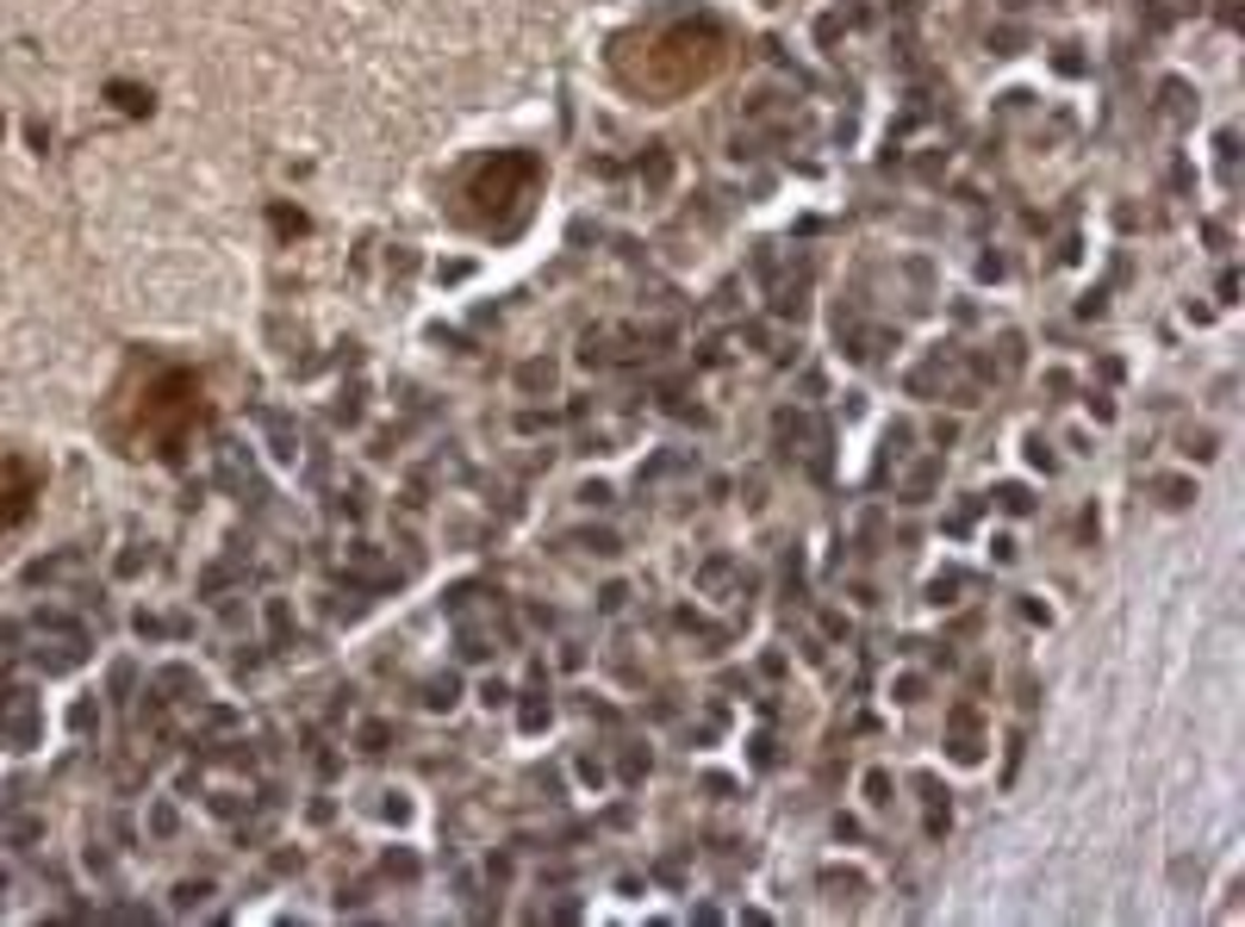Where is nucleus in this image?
<instances>
[{
    "label": "nucleus",
    "instance_id": "4",
    "mask_svg": "<svg viewBox=\"0 0 1245 927\" xmlns=\"http://www.w3.org/2000/svg\"><path fill=\"white\" fill-rule=\"evenodd\" d=\"M32 498H38V467L26 455H0V530L32 517Z\"/></svg>",
    "mask_w": 1245,
    "mask_h": 927
},
{
    "label": "nucleus",
    "instance_id": "6",
    "mask_svg": "<svg viewBox=\"0 0 1245 927\" xmlns=\"http://www.w3.org/2000/svg\"><path fill=\"white\" fill-rule=\"evenodd\" d=\"M274 231L293 236V231H305V219H300V212H287V205H274Z\"/></svg>",
    "mask_w": 1245,
    "mask_h": 927
},
{
    "label": "nucleus",
    "instance_id": "1",
    "mask_svg": "<svg viewBox=\"0 0 1245 927\" xmlns=\"http://www.w3.org/2000/svg\"><path fill=\"white\" fill-rule=\"evenodd\" d=\"M735 57V38H729L723 19L710 13H661L642 19L630 32H616L604 63H611V81L642 107H673V100H692L697 88L729 69Z\"/></svg>",
    "mask_w": 1245,
    "mask_h": 927
},
{
    "label": "nucleus",
    "instance_id": "3",
    "mask_svg": "<svg viewBox=\"0 0 1245 927\" xmlns=\"http://www.w3.org/2000/svg\"><path fill=\"white\" fill-rule=\"evenodd\" d=\"M542 188V162L530 150H499V157L473 162L468 181H461V212H468L480 231H511V224L530 212Z\"/></svg>",
    "mask_w": 1245,
    "mask_h": 927
},
{
    "label": "nucleus",
    "instance_id": "5",
    "mask_svg": "<svg viewBox=\"0 0 1245 927\" xmlns=\"http://www.w3.org/2000/svg\"><path fill=\"white\" fill-rule=\"evenodd\" d=\"M107 100L125 112V119H150V112H157V94L138 88V81H107Z\"/></svg>",
    "mask_w": 1245,
    "mask_h": 927
},
{
    "label": "nucleus",
    "instance_id": "2",
    "mask_svg": "<svg viewBox=\"0 0 1245 927\" xmlns=\"http://www.w3.org/2000/svg\"><path fill=\"white\" fill-rule=\"evenodd\" d=\"M205 424V393L188 367H138V374L112 393L107 405V436L125 449V455H157V461H181L188 455L193 430Z\"/></svg>",
    "mask_w": 1245,
    "mask_h": 927
}]
</instances>
